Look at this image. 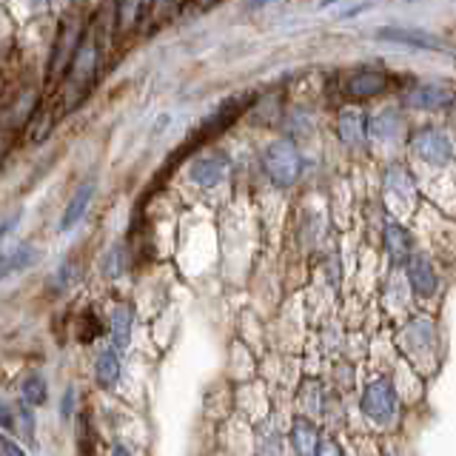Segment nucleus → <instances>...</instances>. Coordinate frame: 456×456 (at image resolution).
<instances>
[{"mask_svg":"<svg viewBox=\"0 0 456 456\" xmlns=\"http://www.w3.org/2000/svg\"><path fill=\"white\" fill-rule=\"evenodd\" d=\"M14 411L12 405L6 403V399H0V428H14Z\"/></svg>","mask_w":456,"mask_h":456,"instance_id":"nucleus-24","label":"nucleus"},{"mask_svg":"<svg viewBox=\"0 0 456 456\" xmlns=\"http://www.w3.org/2000/svg\"><path fill=\"white\" fill-rule=\"evenodd\" d=\"M92 197H94V183H83L80 189L75 191V197L69 200V206L63 208V217H61V232H69V228H75L80 220H83V214L86 208H89L92 203Z\"/></svg>","mask_w":456,"mask_h":456,"instance_id":"nucleus-10","label":"nucleus"},{"mask_svg":"<svg viewBox=\"0 0 456 456\" xmlns=\"http://www.w3.org/2000/svg\"><path fill=\"white\" fill-rule=\"evenodd\" d=\"M379 40H391L399 46H411V49H428V52H453L445 40H439L431 32H422V28H403V26H391V28H379L377 32Z\"/></svg>","mask_w":456,"mask_h":456,"instance_id":"nucleus-6","label":"nucleus"},{"mask_svg":"<svg viewBox=\"0 0 456 456\" xmlns=\"http://www.w3.org/2000/svg\"><path fill=\"white\" fill-rule=\"evenodd\" d=\"M248 103H251V97H248V94H246V97H232V100H225V103H223L217 111H214V114H208L206 123L194 132L191 146H200V142H206V140H211V137H217L220 132H225V128L232 126L242 111L248 109ZM191 146H189V149H191Z\"/></svg>","mask_w":456,"mask_h":456,"instance_id":"nucleus-4","label":"nucleus"},{"mask_svg":"<svg viewBox=\"0 0 456 456\" xmlns=\"http://www.w3.org/2000/svg\"><path fill=\"white\" fill-rule=\"evenodd\" d=\"M385 248H388V256L394 263L408 260L411 256V237L403 225L388 223V228H385Z\"/></svg>","mask_w":456,"mask_h":456,"instance_id":"nucleus-16","label":"nucleus"},{"mask_svg":"<svg viewBox=\"0 0 456 456\" xmlns=\"http://www.w3.org/2000/svg\"><path fill=\"white\" fill-rule=\"evenodd\" d=\"M456 92L448 83H419L405 94V103L413 109H428V111H439L448 109L453 103Z\"/></svg>","mask_w":456,"mask_h":456,"instance_id":"nucleus-7","label":"nucleus"},{"mask_svg":"<svg viewBox=\"0 0 456 456\" xmlns=\"http://www.w3.org/2000/svg\"><path fill=\"white\" fill-rule=\"evenodd\" d=\"M263 166L268 171V177L285 189V185L297 183L299 168H303V160H299V151H297V146L291 140H277V142H271V146L265 149Z\"/></svg>","mask_w":456,"mask_h":456,"instance_id":"nucleus-2","label":"nucleus"},{"mask_svg":"<svg viewBox=\"0 0 456 456\" xmlns=\"http://www.w3.org/2000/svg\"><path fill=\"white\" fill-rule=\"evenodd\" d=\"M337 132L339 137L348 142V146H360L365 132H368V123L362 118V111H356V109H346L339 114V120H337Z\"/></svg>","mask_w":456,"mask_h":456,"instance_id":"nucleus-13","label":"nucleus"},{"mask_svg":"<svg viewBox=\"0 0 456 456\" xmlns=\"http://www.w3.org/2000/svg\"><path fill=\"white\" fill-rule=\"evenodd\" d=\"M109 456H132V453H128V451H126V448H123V445H114V448H111V453H109Z\"/></svg>","mask_w":456,"mask_h":456,"instance_id":"nucleus-29","label":"nucleus"},{"mask_svg":"<svg viewBox=\"0 0 456 456\" xmlns=\"http://www.w3.org/2000/svg\"><path fill=\"white\" fill-rule=\"evenodd\" d=\"M368 132L374 137H379V140H391V137H396L399 132H403V120H399L396 111H382L377 120L368 123Z\"/></svg>","mask_w":456,"mask_h":456,"instance_id":"nucleus-19","label":"nucleus"},{"mask_svg":"<svg viewBox=\"0 0 456 456\" xmlns=\"http://www.w3.org/2000/svg\"><path fill=\"white\" fill-rule=\"evenodd\" d=\"M411 151L428 166H445L453 157L451 140L445 132H439V128H419V132L411 137Z\"/></svg>","mask_w":456,"mask_h":456,"instance_id":"nucleus-3","label":"nucleus"},{"mask_svg":"<svg viewBox=\"0 0 456 456\" xmlns=\"http://www.w3.org/2000/svg\"><path fill=\"white\" fill-rule=\"evenodd\" d=\"M94 80H97V40H94V32H89L77 43V52L71 57V69L66 71L63 111H71L80 100H86Z\"/></svg>","mask_w":456,"mask_h":456,"instance_id":"nucleus-1","label":"nucleus"},{"mask_svg":"<svg viewBox=\"0 0 456 456\" xmlns=\"http://www.w3.org/2000/svg\"><path fill=\"white\" fill-rule=\"evenodd\" d=\"M362 411L379 425H388L396 417L399 403H396V394H394L388 379H377V382L368 385V391L362 396Z\"/></svg>","mask_w":456,"mask_h":456,"instance_id":"nucleus-5","label":"nucleus"},{"mask_svg":"<svg viewBox=\"0 0 456 456\" xmlns=\"http://www.w3.org/2000/svg\"><path fill=\"white\" fill-rule=\"evenodd\" d=\"M385 86H388V75L385 71H377V69H362V71H354L346 83V94L351 97H374L379 92H385Z\"/></svg>","mask_w":456,"mask_h":456,"instance_id":"nucleus-8","label":"nucleus"},{"mask_svg":"<svg viewBox=\"0 0 456 456\" xmlns=\"http://www.w3.org/2000/svg\"><path fill=\"white\" fill-rule=\"evenodd\" d=\"M317 456H342V451L337 448V442L322 439V442H320V448H317Z\"/></svg>","mask_w":456,"mask_h":456,"instance_id":"nucleus-25","label":"nucleus"},{"mask_svg":"<svg viewBox=\"0 0 456 456\" xmlns=\"http://www.w3.org/2000/svg\"><path fill=\"white\" fill-rule=\"evenodd\" d=\"M35 260H37L35 246H18L6 254H0V280L9 274H18V271H26L28 265H35Z\"/></svg>","mask_w":456,"mask_h":456,"instance_id":"nucleus-14","label":"nucleus"},{"mask_svg":"<svg viewBox=\"0 0 456 456\" xmlns=\"http://www.w3.org/2000/svg\"><path fill=\"white\" fill-rule=\"evenodd\" d=\"M18 220H20V214H14V217H9V220H6L4 225H0V237H6V234L12 232V225L18 223Z\"/></svg>","mask_w":456,"mask_h":456,"instance_id":"nucleus-27","label":"nucleus"},{"mask_svg":"<svg viewBox=\"0 0 456 456\" xmlns=\"http://www.w3.org/2000/svg\"><path fill=\"white\" fill-rule=\"evenodd\" d=\"M4 151H6V140H4V134H0V157H4Z\"/></svg>","mask_w":456,"mask_h":456,"instance_id":"nucleus-30","label":"nucleus"},{"mask_svg":"<svg viewBox=\"0 0 456 456\" xmlns=\"http://www.w3.org/2000/svg\"><path fill=\"white\" fill-rule=\"evenodd\" d=\"M71 405H75V394H71V391H66V399H63V405H61L63 417H69V413H71Z\"/></svg>","mask_w":456,"mask_h":456,"instance_id":"nucleus-26","label":"nucleus"},{"mask_svg":"<svg viewBox=\"0 0 456 456\" xmlns=\"http://www.w3.org/2000/svg\"><path fill=\"white\" fill-rule=\"evenodd\" d=\"M228 171V160L223 154H208V157H200L191 166V180L200 185V189H211L217 185Z\"/></svg>","mask_w":456,"mask_h":456,"instance_id":"nucleus-9","label":"nucleus"},{"mask_svg":"<svg viewBox=\"0 0 456 456\" xmlns=\"http://www.w3.org/2000/svg\"><path fill=\"white\" fill-rule=\"evenodd\" d=\"M291 442H294V451L297 456H317L320 448V434L308 419H297L291 428Z\"/></svg>","mask_w":456,"mask_h":456,"instance_id":"nucleus-15","label":"nucleus"},{"mask_svg":"<svg viewBox=\"0 0 456 456\" xmlns=\"http://www.w3.org/2000/svg\"><path fill=\"white\" fill-rule=\"evenodd\" d=\"M20 394H23L26 405H43L46 403V379H43L40 374H32L20 385Z\"/></svg>","mask_w":456,"mask_h":456,"instance_id":"nucleus-20","label":"nucleus"},{"mask_svg":"<svg viewBox=\"0 0 456 456\" xmlns=\"http://www.w3.org/2000/svg\"><path fill=\"white\" fill-rule=\"evenodd\" d=\"M132 308L128 305H118L111 311V317H109V334L114 339V346L123 348L128 346V339H132Z\"/></svg>","mask_w":456,"mask_h":456,"instance_id":"nucleus-17","label":"nucleus"},{"mask_svg":"<svg viewBox=\"0 0 456 456\" xmlns=\"http://www.w3.org/2000/svg\"><path fill=\"white\" fill-rule=\"evenodd\" d=\"M0 453H4V456H26L18 442H12L6 436H0Z\"/></svg>","mask_w":456,"mask_h":456,"instance_id":"nucleus-23","label":"nucleus"},{"mask_svg":"<svg viewBox=\"0 0 456 456\" xmlns=\"http://www.w3.org/2000/svg\"><path fill=\"white\" fill-rule=\"evenodd\" d=\"M408 339L413 342V346H425V348H431V346H434V325L428 322V320L411 322V328H408Z\"/></svg>","mask_w":456,"mask_h":456,"instance_id":"nucleus-22","label":"nucleus"},{"mask_svg":"<svg viewBox=\"0 0 456 456\" xmlns=\"http://www.w3.org/2000/svg\"><path fill=\"white\" fill-rule=\"evenodd\" d=\"M128 251H126V246H118V248H111L109 254H106V260H103V274L109 277V280H118L123 271L128 268V256H126Z\"/></svg>","mask_w":456,"mask_h":456,"instance_id":"nucleus-21","label":"nucleus"},{"mask_svg":"<svg viewBox=\"0 0 456 456\" xmlns=\"http://www.w3.org/2000/svg\"><path fill=\"white\" fill-rule=\"evenodd\" d=\"M154 0H118V28L120 32H128L134 28V23L140 20V14L146 12Z\"/></svg>","mask_w":456,"mask_h":456,"instance_id":"nucleus-18","label":"nucleus"},{"mask_svg":"<svg viewBox=\"0 0 456 456\" xmlns=\"http://www.w3.org/2000/svg\"><path fill=\"white\" fill-rule=\"evenodd\" d=\"M94 379L100 388H114L120 379V356L114 348H103L97 354V360H94Z\"/></svg>","mask_w":456,"mask_h":456,"instance_id":"nucleus-12","label":"nucleus"},{"mask_svg":"<svg viewBox=\"0 0 456 456\" xmlns=\"http://www.w3.org/2000/svg\"><path fill=\"white\" fill-rule=\"evenodd\" d=\"M268 4H274V0H248V9H263Z\"/></svg>","mask_w":456,"mask_h":456,"instance_id":"nucleus-28","label":"nucleus"},{"mask_svg":"<svg viewBox=\"0 0 456 456\" xmlns=\"http://www.w3.org/2000/svg\"><path fill=\"white\" fill-rule=\"evenodd\" d=\"M408 277H411V289L419 297H431L436 291V271L425 256H413L408 263Z\"/></svg>","mask_w":456,"mask_h":456,"instance_id":"nucleus-11","label":"nucleus"}]
</instances>
